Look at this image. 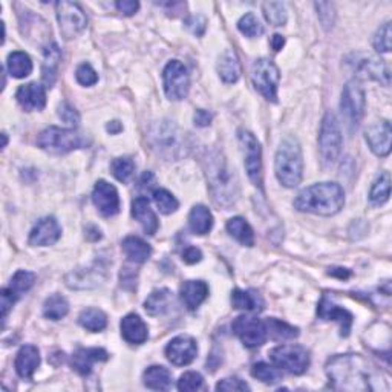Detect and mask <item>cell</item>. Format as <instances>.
Here are the masks:
<instances>
[{"label": "cell", "mask_w": 392, "mask_h": 392, "mask_svg": "<svg viewBox=\"0 0 392 392\" xmlns=\"http://www.w3.org/2000/svg\"><path fill=\"white\" fill-rule=\"evenodd\" d=\"M57 20L60 32L66 40L76 38L86 30L88 19H86L82 6L74 2H58L56 5Z\"/></svg>", "instance_id": "10"}, {"label": "cell", "mask_w": 392, "mask_h": 392, "mask_svg": "<svg viewBox=\"0 0 392 392\" xmlns=\"http://www.w3.org/2000/svg\"><path fill=\"white\" fill-rule=\"evenodd\" d=\"M218 391H249L250 387L244 380L238 377H227L222 378L221 382L216 384Z\"/></svg>", "instance_id": "51"}, {"label": "cell", "mask_w": 392, "mask_h": 392, "mask_svg": "<svg viewBox=\"0 0 392 392\" xmlns=\"http://www.w3.org/2000/svg\"><path fill=\"white\" fill-rule=\"evenodd\" d=\"M117 10L119 12H123L124 16H134L135 12L139 10V3L134 2V0H123V2L115 3Z\"/></svg>", "instance_id": "53"}, {"label": "cell", "mask_w": 392, "mask_h": 392, "mask_svg": "<svg viewBox=\"0 0 392 392\" xmlns=\"http://www.w3.org/2000/svg\"><path fill=\"white\" fill-rule=\"evenodd\" d=\"M154 199H155L157 207L164 215L174 214V211H176L179 207V203L176 201V198L165 189L154 190Z\"/></svg>", "instance_id": "42"}, {"label": "cell", "mask_w": 392, "mask_h": 392, "mask_svg": "<svg viewBox=\"0 0 392 392\" xmlns=\"http://www.w3.org/2000/svg\"><path fill=\"white\" fill-rule=\"evenodd\" d=\"M143 378L146 387L154 391H165L172 384L170 371L164 367H157V365L146 369Z\"/></svg>", "instance_id": "32"}, {"label": "cell", "mask_w": 392, "mask_h": 392, "mask_svg": "<svg viewBox=\"0 0 392 392\" xmlns=\"http://www.w3.org/2000/svg\"><path fill=\"white\" fill-rule=\"evenodd\" d=\"M123 251L124 255L128 256L129 261L143 264L149 259L152 249L148 242H144L143 239H139L137 236H128L123 241Z\"/></svg>", "instance_id": "29"}, {"label": "cell", "mask_w": 392, "mask_h": 392, "mask_svg": "<svg viewBox=\"0 0 392 392\" xmlns=\"http://www.w3.org/2000/svg\"><path fill=\"white\" fill-rule=\"evenodd\" d=\"M227 230L229 233L233 236L238 242H241L242 245H247L251 247L255 244V233L251 230L250 224L245 221L244 218H233L227 222Z\"/></svg>", "instance_id": "34"}, {"label": "cell", "mask_w": 392, "mask_h": 392, "mask_svg": "<svg viewBox=\"0 0 392 392\" xmlns=\"http://www.w3.org/2000/svg\"><path fill=\"white\" fill-rule=\"evenodd\" d=\"M62 58V54H60L58 46L51 42L45 46V62H43V82L49 86L56 83L57 78V68H58V62Z\"/></svg>", "instance_id": "31"}, {"label": "cell", "mask_w": 392, "mask_h": 392, "mask_svg": "<svg viewBox=\"0 0 392 392\" xmlns=\"http://www.w3.org/2000/svg\"><path fill=\"white\" fill-rule=\"evenodd\" d=\"M342 132L341 126L334 114L328 112L323 117L321 124V132H319V148H321L322 161L325 165H333L342 152Z\"/></svg>", "instance_id": "7"}, {"label": "cell", "mask_w": 392, "mask_h": 392, "mask_svg": "<svg viewBox=\"0 0 392 392\" xmlns=\"http://www.w3.org/2000/svg\"><path fill=\"white\" fill-rule=\"evenodd\" d=\"M233 333L241 338V342L247 348H257L267 341V325L261 319L253 316H239L235 319Z\"/></svg>", "instance_id": "14"}, {"label": "cell", "mask_w": 392, "mask_h": 392, "mask_svg": "<svg viewBox=\"0 0 392 392\" xmlns=\"http://www.w3.org/2000/svg\"><path fill=\"white\" fill-rule=\"evenodd\" d=\"M132 216H134L137 221L141 224V227L148 235H155L157 230L159 227L158 218L155 215V211L150 209L149 199L146 196H138L132 203Z\"/></svg>", "instance_id": "23"}, {"label": "cell", "mask_w": 392, "mask_h": 392, "mask_svg": "<svg viewBox=\"0 0 392 392\" xmlns=\"http://www.w3.org/2000/svg\"><path fill=\"white\" fill-rule=\"evenodd\" d=\"M354 69L356 72H358V76H362L363 78L376 80V82L382 83L384 86H389L391 83L389 68L380 58L365 56L362 58H358L354 63Z\"/></svg>", "instance_id": "19"}, {"label": "cell", "mask_w": 392, "mask_h": 392, "mask_svg": "<svg viewBox=\"0 0 392 392\" xmlns=\"http://www.w3.org/2000/svg\"><path fill=\"white\" fill-rule=\"evenodd\" d=\"M317 314L323 321H337L342 327V336H348L351 331V325H353V314L348 310L336 305L331 299L327 296L322 297L321 303H319Z\"/></svg>", "instance_id": "20"}, {"label": "cell", "mask_w": 392, "mask_h": 392, "mask_svg": "<svg viewBox=\"0 0 392 392\" xmlns=\"http://www.w3.org/2000/svg\"><path fill=\"white\" fill-rule=\"evenodd\" d=\"M218 74L225 83H236L241 76V65L235 54V51L227 49L219 57L218 62Z\"/></svg>", "instance_id": "27"}, {"label": "cell", "mask_w": 392, "mask_h": 392, "mask_svg": "<svg viewBox=\"0 0 392 392\" xmlns=\"http://www.w3.org/2000/svg\"><path fill=\"white\" fill-rule=\"evenodd\" d=\"M209 296V287L204 281H187L181 287V299L190 311H195Z\"/></svg>", "instance_id": "26"}, {"label": "cell", "mask_w": 392, "mask_h": 392, "mask_svg": "<svg viewBox=\"0 0 392 392\" xmlns=\"http://www.w3.org/2000/svg\"><path fill=\"white\" fill-rule=\"evenodd\" d=\"M198 347L195 338L190 336H178L172 338L165 347V357L175 367H185L196 358Z\"/></svg>", "instance_id": "15"}, {"label": "cell", "mask_w": 392, "mask_h": 392, "mask_svg": "<svg viewBox=\"0 0 392 392\" xmlns=\"http://www.w3.org/2000/svg\"><path fill=\"white\" fill-rule=\"evenodd\" d=\"M108 353L103 348H80L72 356V367L78 374L88 376L95 362L108 360Z\"/></svg>", "instance_id": "24"}, {"label": "cell", "mask_w": 392, "mask_h": 392, "mask_svg": "<svg viewBox=\"0 0 392 392\" xmlns=\"http://www.w3.org/2000/svg\"><path fill=\"white\" fill-rule=\"evenodd\" d=\"M77 82L83 86H94L98 82V74L91 65L83 63L80 65L76 72Z\"/></svg>", "instance_id": "49"}, {"label": "cell", "mask_w": 392, "mask_h": 392, "mask_svg": "<svg viewBox=\"0 0 392 392\" xmlns=\"http://www.w3.org/2000/svg\"><path fill=\"white\" fill-rule=\"evenodd\" d=\"M78 323L88 331H92V333H98V331H103L106 328L108 317L102 310L88 308L83 310L82 314L78 316Z\"/></svg>", "instance_id": "36"}, {"label": "cell", "mask_w": 392, "mask_h": 392, "mask_svg": "<svg viewBox=\"0 0 392 392\" xmlns=\"http://www.w3.org/2000/svg\"><path fill=\"white\" fill-rule=\"evenodd\" d=\"M187 25H189V28L194 31V34H196V36H201L199 34V30H198V26L199 28H201L203 31H205V19L203 17V16H196V17H192L189 22H187Z\"/></svg>", "instance_id": "56"}, {"label": "cell", "mask_w": 392, "mask_h": 392, "mask_svg": "<svg viewBox=\"0 0 392 392\" xmlns=\"http://www.w3.org/2000/svg\"><path fill=\"white\" fill-rule=\"evenodd\" d=\"M211 119H214V115H211L209 111L198 109L195 112L194 122H195V124L198 126V128H207V126L211 123Z\"/></svg>", "instance_id": "54"}, {"label": "cell", "mask_w": 392, "mask_h": 392, "mask_svg": "<svg viewBox=\"0 0 392 392\" xmlns=\"http://www.w3.org/2000/svg\"><path fill=\"white\" fill-rule=\"evenodd\" d=\"M270 360L279 369L296 376L303 374L310 367L308 351L299 345H282L273 348L270 351Z\"/></svg>", "instance_id": "8"}, {"label": "cell", "mask_w": 392, "mask_h": 392, "mask_svg": "<svg viewBox=\"0 0 392 392\" xmlns=\"http://www.w3.org/2000/svg\"><path fill=\"white\" fill-rule=\"evenodd\" d=\"M238 28L247 37H259L264 32L262 25L259 23V20L256 19L253 12H249V14L242 16L241 20L238 22Z\"/></svg>", "instance_id": "44"}, {"label": "cell", "mask_w": 392, "mask_h": 392, "mask_svg": "<svg viewBox=\"0 0 392 392\" xmlns=\"http://www.w3.org/2000/svg\"><path fill=\"white\" fill-rule=\"evenodd\" d=\"M201 387H203V376L199 373H194V371L183 374L181 378L178 380V389L184 392L198 391Z\"/></svg>", "instance_id": "47"}, {"label": "cell", "mask_w": 392, "mask_h": 392, "mask_svg": "<svg viewBox=\"0 0 392 392\" xmlns=\"http://www.w3.org/2000/svg\"><path fill=\"white\" fill-rule=\"evenodd\" d=\"M367 143L377 157H388L391 154V123L387 119L374 123L367 130Z\"/></svg>", "instance_id": "17"}, {"label": "cell", "mask_w": 392, "mask_h": 392, "mask_svg": "<svg viewBox=\"0 0 392 392\" xmlns=\"http://www.w3.org/2000/svg\"><path fill=\"white\" fill-rule=\"evenodd\" d=\"M37 144L40 149L49 152V154L65 155L76 149L88 148L91 144V138L80 134L77 130L60 129L56 126H51L38 135Z\"/></svg>", "instance_id": "5"}, {"label": "cell", "mask_w": 392, "mask_h": 392, "mask_svg": "<svg viewBox=\"0 0 392 392\" xmlns=\"http://www.w3.org/2000/svg\"><path fill=\"white\" fill-rule=\"evenodd\" d=\"M275 170L279 183L285 187L293 189L301 184L303 174L302 149L295 137L284 138L276 152Z\"/></svg>", "instance_id": "4"}, {"label": "cell", "mask_w": 392, "mask_h": 392, "mask_svg": "<svg viewBox=\"0 0 392 392\" xmlns=\"http://www.w3.org/2000/svg\"><path fill=\"white\" fill-rule=\"evenodd\" d=\"M279 78H281V76H279L277 66L271 60H256L253 69H251V80H253L255 88L270 102H276L277 100Z\"/></svg>", "instance_id": "11"}, {"label": "cell", "mask_w": 392, "mask_h": 392, "mask_svg": "<svg viewBox=\"0 0 392 392\" xmlns=\"http://www.w3.org/2000/svg\"><path fill=\"white\" fill-rule=\"evenodd\" d=\"M16 301H17V297L14 296V293H12L10 288L2 290V317L3 319L8 316L10 310L12 308V305L16 303Z\"/></svg>", "instance_id": "52"}, {"label": "cell", "mask_w": 392, "mask_h": 392, "mask_svg": "<svg viewBox=\"0 0 392 392\" xmlns=\"http://www.w3.org/2000/svg\"><path fill=\"white\" fill-rule=\"evenodd\" d=\"M62 236V229L54 218H42L30 233V244L34 247H46L56 244Z\"/></svg>", "instance_id": "18"}, {"label": "cell", "mask_w": 392, "mask_h": 392, "mask_svg": "<svg viewBox=\"0 0 392 392\" xmlns=\"http://www.w3.org/2000/svg\"><path fill=\"white\" fill-rule=\"evenodd\" d=\"M284 45H285V38L282 36L275 34L273 37H271V48H273L275 51H281L284 48Z\"/></svg>", "instance_id": "57"}, {"label": "cell", "mask_w": 392, "mask_h": 392, "mask_svg": "<svg viewBox=\"0 0 392 392\" xmlns=\"http://www.w3.org/2000/svg\"><path fill=\"white\" fill-rule=\"evenodd\" d=\"M264 16L267 19V22L275 26H282L287 22V10L285 5L281 2H267L262 5Z\"/></svg>", "instance_id": "41"}, {"label": "cell", "mask_w": 392, "mask_h": 392, "mask_svg": "<svg viewBox=\"0 0 392 392\" xmlns=\"http://www.w3.org/2000/svg\"><path fill=\"white\" fill-rule=\"evenodd\" d=\"M122 124H119V122H112L111 124H108V130L111 132V134H118L119 130H122Z\"/></svg>", "instance_id": "58"}, {"label": "cell", "mask_w": 392, "mask_h": 392, "mask_svg": "<svg viewBox=\"0 0 392 392\" xmlns=\"http://www.w3.org/2000/svg\"><path fill=\"white\" fill-rule=\"evenodd\" d=\"M16 98L25 111H42L46 104V91L38 83H26L17 89Z\"/></svg>", "instance_id": "21"}, {"label": "cell", "mask_w": 392, "mask_h": 392, "mask_svg": "<svg viewBox=\"0 0 392 392\" xmlns=\"http://www.w3.org/2000/svg\"><path fill=\"white\" fill-rule=\"evenodd\" d=\"M58 117L62 118V122L72 126V128H74V126H77L78 122H80L78 112L74 108H72L69 103H66V102L58 106Z\"/></svg>", "instance_id": "50"}, {"label": "cell", "mask_w": 392, "mask_h": 392, "mask_svg": "<svg viewBox=\"0 0 392 392\" xmlns=\"http://www.w3.org/2000/svg\"><path fill=\"white\" fill-rule=\"evenodd\" d=\"M342 114L347 118V122L357 128L358 123L362 122L365 115V108H367V100H365V91L360 83L356 80H351L347 83L342 92V102H341Z\"/></svg>", "instance_id": "13"}, {"label": "cell", "mask_w": 392, "mask_h": 392, "mask_svg": "<svg viewBox=\"0 0 392 392\" xmlns=\"http://www.w3.org/2000/svg\"><path fill=\"white\" fill-rule=\"evenodd\" d=\"M345 204L343 189L337 183H319L303 189L295 199V209L303 214L333 216Z\"/></svg>", "instance_id": "3"}, {"label": "cell", "mask_w": 392, "mask_h": 392, "mask_svg": "<svg viewBox=\"0 0 392 392\" xmlns=\"http://www.w3.org/2000/svg\"><path fill=\"white\" fill-rule=\"evenodd\" d=\"M183 259H184V262L185 264H196L199 262L203 259V253H201V250L196 249V247H187L184 250V253H183Z\"/></svg>", "instance_id": "55"}, {"label": "cell", "mask_w": 392, "mask_h": 392, "mask_svg": "<svg viewBox=\"0 0 392 392\" xmlns=\"http://www.w3.org/2000/svg\"><path fill=\"white\" fill-rule=\"evenodd\" d=\"M265 325H267V334L275 341H291L299 336L296 327H291L287 322L277 321V319H268Z\"/></svg>", "instance_id": "39"}, {"label": "cell", "mask_w": 392, "mask_h": 392, "mask_svg": "<svg viewBox=\"0 0 392 392\" xmlns=\"http://www.w3.org/2000/svg\"><path fill=\"white\" fill-rule=\"evenodd\" d=\"M152 148L169 159H178L185 155V137L170 122L157 123L149 132Z\"/></svg>", "instance_id": "6"}, {"label": "cell", "mask_w": 392, "mask_h": 392, "mask_svg": "<svg viewBox=\"0 0 392 392\" xmlns=\"http://www.w3.org/2000/svg\"><path fill=\"white\" fill-rule=\"evenodd\" d=\"M239 143H241V148L244 152V163L245 169H247V174L250 181L253 183L256 187L262 189V150L261 144L256 139V137L249 130L241 129L239 130Z\"/></svg>", "instance_id": "9"}, {"label": "cell", "mask_w": 392, "mask_h": 392, "mask_svg": "<svg viewBox=\"0 0 392 392\" xmlns=\"http://www.w3.org/2000/svg\"><path fill=\"white\" fill-rule=\"evenodd\" d=\"M92 201L103 216H114L119 211V196L114 185L100 179L92 192Z\"/></svg>", "instance_id": "16"}, {"label": "cell", "mask_w": 392, "mask_h": 392, "mask_svg": "<svg viewBox=\"0 0 392 392\" xmlns=\"http://www.w3.org/2000/svg\"><path fill=\"white\" fill-rule=\"evenodd\" d=\"M189 227L196 235H207L214 227V216L203 204L195 205L189 215Z\"/></svg>", "instance_id": "28"}, {"label": "cell", "mask_w": 392, "mask_h": 392, "mask_svg": "<svg viewBox=\"0 0 392 392\" xmlns=\"http://www.w3.org/2000/svg\"><path fill=\"white\" fill-rule=\"evenodd\" d=\"M6 68L14 78H25L32 72V62L28 54L22 51H14L8 56Z\"/></svg>", "instance_id": "33"}, {"label": "cell", "mask_w": 392, "mask_h": 392, "mask_svg": "<svg viewBox=\"0 0 392 392\" xmlns=\"http://www.w3.org/2000/svg\"><path fill=\"white\" fill-rule=\"evenodd\" d=\"M373 45L377 52H389L391 51V23L387 22L382 25L376 32Z\"/></svg>", "instance_id": "46"}, {"label": "cell", "mask_w": 392, "mask_h": 392, "mask_svg": "<svg viewBox=\"0 0 392 392\" xmlns=\"http://www.w3.org/2000/svg\"><path fill=\"white\" fill-rule=\"evenodd\" d=\"M172 295L169 290H157L152 293L144 302V310L149 316H159L164 314L169 308Z\"/></svg>", "instance_id": "35"}, {"label": "cell", "mask_w": 392, "mask_h": 392, "mask_svg": "<svg viewBox=\"0 0 392 392\" xmlns=\"http://www.w3.org/2000/svg\"><path fill=\"white\" fill-rule=\"evenodd\" d=\"M36 282V275L31 273V271H25L20 270L17 273L12 276L11 282H10V290L14 293V296L19 299L23 293H26L32 285Z\"/></svg>", "instance_id": "40"}, {"label": "cell", "mask_w": 392, "mask_h": 392, "mask_svg": "<svg viewBox=\"0 0 392 392\" xmlns=\"http://www.w3.org/2000/svg\"><path fill=\"white\" fill-rule=\"evenodd\" d=\"M316 10H317V17L319 20H321V23L323 25V28L330 30L331 26L334 25V20H336L334 6L327 2H319L316 3Z\"/></svg>", "instance_id": "48"}, {"label": "cell", "mask_w": 392, "mask_h": 392, "mask_svg": "<svg viewBox=\"0 0 392 392\" xmlns=\"http://www.w3.org/2000/svg\"><path fill=\"white\" fill-rule=\"evenodd\" d=\"M119 328H122L123 338L130 345H141L148 341V325L138 314H128L123 317Z\"/></svg>", "instance_id": "22"}, {"label": "cell", "mask_w": 392, "mask_h": 392, "mask_svg": "<svg viewBox=\"0 0 392 392\" xmlns=\"http://www.w3.org/2000/svg\"><path fill=\"white\" fill-rule=\"evenodd\" d=\"M251 374H253L255 378L257 380H261L264 383H268V384H273L276 382H279V373L277 369L270 367V365L264 363V362H259L256 365H253V368H251Z\"/></svg>", "instance_id": "45"}, {"label": "cell", "mask_w": 392, "mask_h": 392, "mask_svg": "<svg viewBox=\"0 0 392 392\" xmlns=\"http://www.w3.org/2000/svg\"><path fill=\"white\" fill-rule=\"evenodd\" d=\"M231 303L236 310L244 311H261L264 308L261 295L253 290H235L231 293Z\"/></svg>", "instance_id": "30"}, {"label": "cell", "mask_w": 392, "mask_h": 392, "mask_svg": "<svg viewBox=\"0 0 392 392\" xmlns=\"http://www.w3.org/2000/svg\"><path fill=\"white\" fill-rule=\"evenodd\" d=\"M210 192L215 203L222 207H230L239 196V183L235 170L230 168L221 152H210L204 158Z\"/></svg>", "instance_id": "2"}, {"label": "cell", "mask_w": 392, "mask_h": 392, "mask_svg": "<svg viewBox=\"0 0 392 392\" xmlns=\"http://www.w3.org/2000/svg\"><path fill=\"white\" fill-rule=\"evenodd\" d=\"M389 195H391V175L388 172H383L373 184V189L369 192V201L374 205H383L389 199Z\"/></svg>", "instance_id": "38"}, {"label": "cell", "mask_w": 392, "mask_h": 392, "mask_svg": "<svg viewBox=\"0 0 392 392\" xmlns=\"http://www.w3.org/2000/svg\"><path fill=\"white\" fill-rule=\"evenodd\" d=\"M40 365V353L32 345H25L17 353L14 367L22 378H31Z\"/></svg>", "instance_id": "25"}, {"label": "cell", "mask_w": 392, "mask_h": 392, "mask_svg": "<svg viewBox=\"0 0 392 392\" xmlns=\"http://www.w3.org/2000/svg\"><path fill=\"white\" fill-rule=\"evenodd\" d=\"M111 169H112V175H114L118 181L126 183L132 175H134L135 164L130 158H117L114 159V163H112Z\"/></svg>", "instance_id": "43"}, {"label": "cell", "mask_w": 392, "mask_h": 392, "mask_svg": "<svg viewBox=\"0 0 392 392\" xmlns=\"http://www.w3.org/2000/svg\"><path fill=\"white\" fill-rule=\"evenodd\" d=\"M68 313H69V303L63 296L52 295L45 301L43 314L46 319L60 321V319H63Z\"/></svg>", "instance_id": "37"}, {"label": "cell", "mask_w": 392, "mask_h": 392, "mask_svg": "<svg viewBox=\"0 0 392 392\" xmlns=\"http://www.w3.org/2000/svg\"><path fill=\"white\" fill-rule=\"evenodd\" d=\"M163 82H164V92L169 100L179 102L184 100L189 94L190 89V78L187 74L185 66L178 62V60H172L163 71Z\"/></svg>", "instance_id": "12"}, {"label": "cell", "mask_w": 392, "mask_h": 392, "mask_svg": "<svg viewBox=\"0 0 392 392\" xmlns=\"http://www.w3.org/2000/svg\"><path fill=\"white\" fill-rule=\"evenodd\" d=\"M325 371L331 387L337 391H377L387 382L382 371L360 354L334 356Z\"/></svg>", "instance_id": "1"}]
</instances>
